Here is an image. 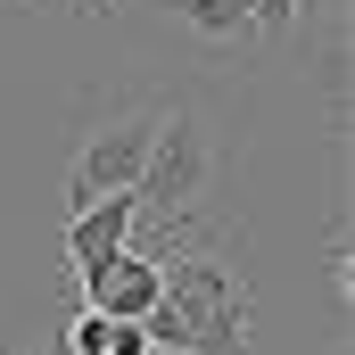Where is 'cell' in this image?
<instances>
[{
    "instance_id": "obj_7",
    "label": "cell",
    "mask_w": 355,
    "mask_h": 355,
    "mask_svg": "<svg viewBox=\"0 0 355 355\" xmlns=\"http://www.w3.org/2000/svg\"><path fill=\"white\" fill-rule=\"evenodd\" d=\"M0 8H67V17H116V0H0Z\"/></svg>"
},
{
    "instance_id": "obj_3",
    "label": "cell",
    "mask_w": 355,
    "mask_h": 355,
    "mask_svg": "<svg viewBox=\"0 0 355 355\" xmlns=\"http://www.w3.org/2000/svg\"><path fill=\"white\" fill-rule=\"evenodd\" d=\"M157 124H166V99H116L99 124L83 132V149H75V166H67V207H99V198H124L141 166H149V149H157Z\"/></svg>"
},
{
    "instance_id": "obj_5",
    "label": "cell",
    "mask_w": 355,
    "mask_h": 355,
    "mask_svg": "<svg viewBox=\"0 0 355 355\" xmlns=\"http://www.w3.org/2000/svg\"><path fill=\"white\" fill-rule=\"evenodd\" d=\"M132 232H141V198L124 190V198H99V207H75L67 215V272L83 281V272L116 265L124 248H132Z\"/></svg>"
},
{
    "instance_id": "obj_1",
    "label": "cell",
    "mask_w": 355,
    "mask_h": 355,
    "mask_svg": "<svg viewBox=\"0 0 355 355\" xmlns=\"http://www.w3.org/2000/svg\"><path fill=\"white\" fill-rule=\"evenodd\" d=\"M149 257L166 272L157 306H149V347L157 355H248L257 339V281H248V240L232 223H207V215H182L141 232Z\"/></svg>"
},
{
    "instance_id": "obj_8",
    "label": "cell",
    "mask_w": 355,
    "mask_h": 355,
    "mask_svg": "<svg viewBox=\"0 0 355 355\" xmlns=\"http://www.w3.org/2000/svg\"><path fill=\"white\" fill-rule=\"evenodd\" d=\"M331 289L347 297V232H331Z\"/></svg>"
},
{
    "instance_id": "obj_4",
    "label": "cell",
    "mask_w": 355,
    "mask_h": 355,
    "mask_svg": "<svg viewBox=\"0 0 355 355\" xmlns=\"http://www.w3.org/2000/svg\"><path fill=\"white\" fill-rule=\"evenodd\" d=\"M75 289H83V306H91V314H107V322H149V306H157L166 272H157V257H149V240L132 232V248H124L116 265L83 272Z\"/></svg>"
},
{
    "instance_id": "obj_2",
    "label": "cell",
    "mask_w": 355,
    "mask_h": 355,
    "mask_svg": "<svg viewBox=\"0 0 355 355\" xmlns=\"http://www.w3.org/2000/svg\"><path fill=\"white\" fill-rule=\"evenodd\" d=\"M207 182H215V124H207V107H198V99H166L157 149H149L141 182H132L141 223H182V215H198Z\"/></svg>"
},
{
    "instance_id": "obj_6",
    "label": "cell",
    "mask_w": 355,
    "mask_h": 355,
    "mask_svg": "<svg viewBox=\"0 0 355 355\" xmlns=\"http://www.w3.org/2000/svg\"><path fill=\"white\" fill-rule=\"evenodd\" d=\"M190 33H207V42H240V33H257V17H265V0H166Z\"/></svg>"
}]
</instances>
